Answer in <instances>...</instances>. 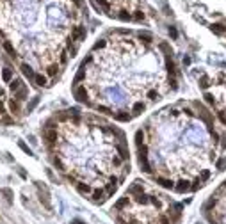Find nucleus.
Here are the masks:
<instances>
[{"instance_id": "obj_13", "label": "nucleus", "mask_w": 226, "mask_h": 224, "mask_svg": "<svg viewBox=\"0 0 226 224\" xmlns=\"http://www.w3.org/2000/svg\"><path fill=\"white\" fill-rule=\"evenodd\" d=\"M73 224H84V222H80V221H73Z\"/></svg>"}, {"instance_id": "obj_3", "label": "nucleus", "mask_w": 226, "mask_h": 224, "mask_svg": "<svg viewBox=\"0 0 226 224\" xmlns=\"http://www.w3.org/2000/svg\"><path fill=\"white\" fill-rule=\"evenodd\" d=\"M43 141L54 165L93 203L112 196L130 171L125 133L78 109L50 117L45 123Z\"/></svg>"}, {"instance_id": "obj_11", "label": "nucleus", "mask_w": 226, "mask_h": 224, "mask_svg": "<svg viewBox=\"0 0 226 224\" xmlns=\"http://www.w3.org/2000/svg\"><path fill=\"white\" fill-rule=\"evenodd\" d=\"M18 144H20V148H22L23 151H27V153H29V155H32V151H30V149H29V148H27V146H25V144H23V142H22V141L18 142Z\"/></svg>"}, {"instance_id": "obj_10", "label": "nucleus", "mask_w": 226, "mask_h": 224, "mask_svg": "<svg viewBox=\"0 0 226 224\" xmlns=\"http://www.w3.org/2000/svg\"><path fill=\"white\" fill-rule=\"evenodd\" d=\"M199 86H201V89H207L210 86L208 84V77H201V82H199Z\"/></svg>"}, {"instance_id": "obj_9", "label": "nucleus", "mask_w": 226, "mask_h": 224, "mask_svg": "<svg viewBox=\"0 0 226 224\" xmlns=\"http://www.w3.org/2000/svg\"><path fill=\"white\" fill-rule=\"evenodd\" d=\"M215 169H217V171H224L226 169V155L215 160Z\"/></svg>"}, {"instance_id": "obj_5", "label": "nucleus", "mask_w": 226, "mask_h": 224, "mask_svg": "<svg viewBox=\"0 0 226 224\" xmlns=\"http://www.w3.org/2000/svg\"><path fill=\"white\" fill-rule=\"evenodd\" d=\"M121 224H180L183 215L182 203L169 201L150 192L144 181L135 180L128 192L114 205Z\"/></svg>"}, {"instance_id": "obj_1", "label": "nucleus", "mask_w": 226, "mask_h": 224, "mask_svg": "<svg viewBox=\"0 0 226 224\" xmlns=\"http://www.w3.org/2000/svg\"><path fill=\"white\" fill-rule=\"evenodd\" d=\"M176 68L166 41L141 30H116L98 39L84 59L73 94L77 102L127 123L148 103L176 91Z\"/></svg>"}, {"instance_id": "obj_7", "label": "nucleus", "mask_w": 226, "mask_h": 224, "mask_svg": "<svg viewBox=\"0 0 226 224\" xmlns=\"http://www.w3.org/2000/svg\"><path fill=\"white\" fill-rule=\"evenodd\" d=\"M203 217L208 224H226V180L203 205Z\"/></svg>"}, {"instance_id": "obj_12", "label": "nucleus", "mask_w": 226, "mask_h": 224, "mask_svg": "<svg viewBox=\"0 0 226 224\" xmlns=\"http://www.w3.org/2000/svg\"><path fill=\"white\" fill-rule=\"evenodd\" d=\"M169 36H171V38H176V36H178V34H176V30H175V29H169Z\"/></svg>"}, {"instance_id": "obj_8", "label": "nucleus", "mask_w": 226, "mask_h": 224, "mask_svg": "<svg viewBox=\"0 0 226 224\" xmlns=\"http://www.w3.org/2000/svg\"><path fill=\"white\" fill-rule=\"evenodd\" d=\"M210 29H212V32L219 34V36L226 34V27L223 25V23H212V25H210Z\"/></svg>"}, {"instance_id": "obj_2", "label": "nucleus", "mask_w": 226, "mask_h": 224, "mask_svg": "<svg viewBox=\"0 0 226 224\" xmlns=\"http://www.w3.org/2000/svg\"><path fill=\"white\" fill-rule=\"evenodd\" d=\"M219 142L214 116L199 102L167 107L135 132L141 169L178 194L196 192L210 180Z\"/></svg>"}, {"instance_id": "obj_6", "label": "nucleus", "mask_w": 226, "mask_h": 224, "mask_svg": "<svg viewBox=\"0 0 226 224\" xmlns=\"http://www.w3.org/2000/svg\"><path fill=\"white\" fill-rule=\"evenodd\" d=\"M2 48L4 46L0 43V121L13 123L29 96V87L23 84V78L14 73V68L6 59Z\"/></svg>"}, {"instance_id": "obj_4", "label": "nucleus", "mask_w": 226, "mask_h": 224, "mask_svg": "<svg viewBox=\"0 0 226 224\" xmlns=\"http://www.w3.org/2000/svg\"><path fill=\"white\" fill-rule=\"evenodd\" d=\"M84 0H0V43L11 59L55 78L86 39Z\"/></svg>"}]
</instances>
